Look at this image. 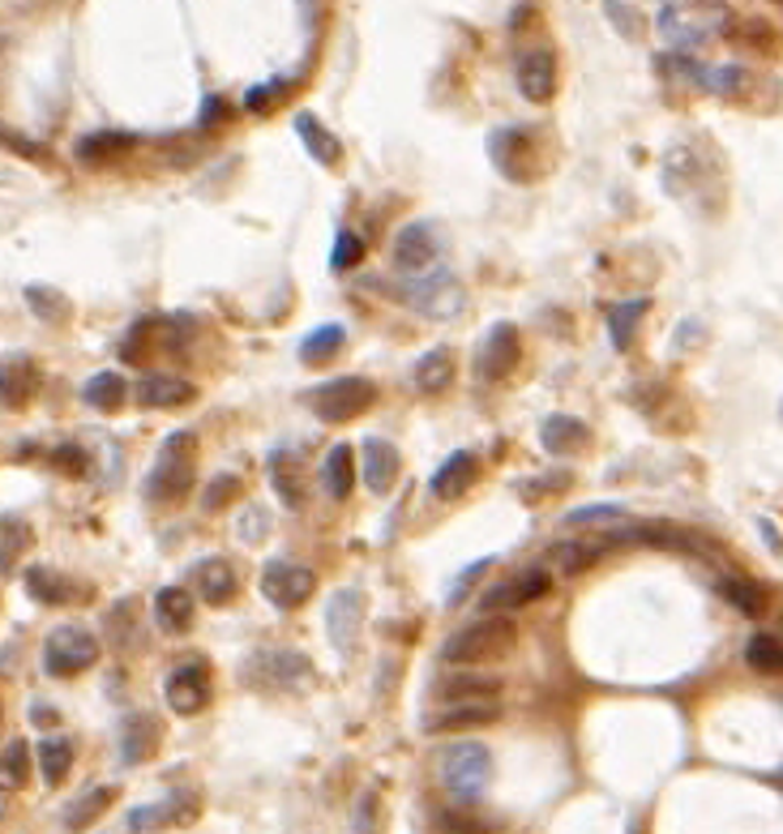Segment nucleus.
I'll use <instances>...</instances> for the list:
<instances>
[{
	"label": "nucleus",
	"instance_id": "nucleus-1",
	"mask_svg": "<svg viewBox=\"0 0 783 834\" xmlns=\"http://www.w3.org/2000/svg\"><path fill=\"white\" fill-rule=\"evenodd\" d=\"M514 650H519V625L510 616H484L455 629L441 646V659L455 668H476V664H501Z\"/></svg>",
	"mask_w": 783,
	"mask_h": 834
},
{
	"label": "nucleus",
	"instance_id": "nucleus-2",
	"mask_svg": "<svg viewBox=\"0 0 783 834\" xmlns=\"http://www.w3.org/2000/svg\"><path fill=\"white\" fill-rule=\"evenodd\" d=\"M194 449L197 437L194 432H171L164 446H159V458L146 476V497L159 501V505H176L189 497L194 488Z\"/></svg>",
	"mask_w": 783,
	"mask_h": 834
},
{
	"label": "nucleus",
	"instance_id": "nucleus-3",
	"mask_svg": "<svg viewBox=\"0 0 783 834\" xmlns=\"http://www.w3.org/2000/svg\"><path fill=\"white\" fill-rule=\"evenodd\" d=\"M492 779V753L480 740H458L441 753V788L458 804H476Z\"/></svg>",
	"mask_w": 783,
	"mask_h": 834
},
{
	"label": "nucleus",
	"instance_id": "nucleus-4",
	"mask_svg": "<svg viewBox=\"0 0 783 834\" xmlns=\"http://www.w3.org/2000/svg\"><path fill=\"white\" fill-rule=\"evenodd\" d=\"M535 142H540V133H531V128H501V133H492L489 155L497 163V171L505 180H514V185H531L535 176H544L553 159H540Z\"/></svg>",
	"mask_w": 783,
	"mask_h": 834
},
{
	"label": "nucleus",
	"instance_id": "nucleus-5",
	"mask_svg": "<svg viewBox=\"0 0 783 834\" xmlns=\"http://www.w3.org/2000/svg\"><path fill=\"white\" fill-rule=\"evenodd\" d=\"M98 664V638L82 625H61L52 629L43 642V673L69 680V676H82L86 668Z\"/></svg>",
	"mask_w": 783,
	"mask_h": 834
},
{
	"label": "nucleus",
	"instance_id": "nucleus-6",
	"mask_svg": "<svg viewBox=\"0 0 783 834\" xmlns=\"http://www.w3.org/2000/svg\"><path fill=\"white\" fill-rule=\"evenodd\" d=\"M373 403H377V385L364 382V377H338V382L317 385L309 394V407L326 424H347V419L364 416Z\"/></svg>",
	"mask_w": 783,
	"mask_h": 834
},
{
	"label": "nucleus",
	"instance_id": "nucleus-7",
	"mask_svg": "<svg viewBox=\"0 0 783 834\" xmlns=\"http://www.w3.org/2000/svg\"><path fill=\"white\" fill-rule=\"evenodd\" d=\"M522 364V334L514 321H497L480 347V359H476V373L484 385H497L505 377H514V368Z\"/></svg>",
	"mask_w": 783,
	"mask_h": 834
},
{
	"label": "nucleus",
	"instance_id": "nucleus-8",
	"mask_svg": "<svg viewBox=\"0 0 783 834\" xmlns=\"http://www.w3.org/2000/svg\"><path fill=\"white\" fill-rule=\"evenodd\" d=\"M309 676H313L309 659L295 650H261L244 668V680H253L258 689H274V694H288L295 685H304Z\"/></svg>",
	"mask_w": 783,
	"mask_h": 834
},
{
	"label": "nucleus",
	"instance_id": "nucleus-9",
	"mask_svg": "<svg viewBox=\"0 0 783 834\" xmlns=\"http://www.w3.org/2000/svg\"><path fill=\"white\" fill-rule=\"evenodd\" d=\"M317 591V574L292 565V561H270L261 570V595L274 604V608H300L309 595Z\"/></svg>",
	"mask_w": 783,
	"mask_h": 834
},
{
	"label": "nucleus",
	"instance_id": "nucleus-10",
	"mask_svg": "<svg viewBox=\"0 0 783 834\" xmlns=\"http://www.w3.org/2000/svg\"><path fill=\"white\" fill-rule=\"evenodd\" d=\"M164 698L176 715H201L210 706V668L201 659H189L180 668H171L164 680Z\"/></svg>",
	"mask_w": 783,
	"mask_h": 834
},
{
	"label": "nucleus",
	"instance_id": "nucleus-11",
	"mask_svg": "<svg viewBox=\"0 0 783 834\" xmlns=\"http://www.w3.org/2000/svg\"><path fill=\"white\" fill-rule=\"evenodd\" d=\"M390 261H394V270H403V274H425V270H432V265L441 261V236H437V227L407 223L394 236Z\"/></svg>",
	"mask_w": 783,
	"mask_h": 834
},
{
	"label": "nucleus",
	"instance_id": "nucleus-12",
	"mask_svg": "<svg viewBox=\"0 0 783 834\" xmlns=\"http://www.w3.org/2000/svg\"><path fill=\"white\" fill-rule=\"evenodd\" d=\"M180 343H185V321L180 317H142L129 334H125L121 355H125L129 364H142L150 352H176Z\"/></svg>",
	"mask_w": 783,
	"mask_h": 834
},
{
	"label": "nucleus",
	"instance_id": "nucleus-13",
	"mask_svg": "<svg viewBox=\"0 0 783 834\" xmlns=\"http://www.w3.org/2000/svg\"><path fill=\"white\" fill-rule=\"evenodd\" d=\"M403 300H407L416 313H425V317L446 321L458 304H462V291H458V283H455V274H450V270H437L432 279H416L411 288L403 291Z\"/></svg>",
	"mask_w": 783,
	"mask_h": 834
},
{
	"label": "nucleus",
	"instance_id": "nucleus-14",
	"mask_svg": "<svg viewBox=\"0 0 783 834\" xmlns=\"http://www.w3.org/2000/svg\"><path fill=\"white\" fill-rule=\"evenodd\" d=\"M359 621H364V595H359L356 586L334 591V595H330V604H326V634H330V642L343 650V655H352V650H356Z\"/></svg>",
	"mask_w": 783,
	"mask_h": 834
},
{
	"label": "nucleus",
	"instance_id": "nucleus-15",
	"mask_svg": "<svg viewBox=\"0 0 783 834\" xmlns=\"http://www.w3.org/2000/svg\"><path fill=\"white\" fill-rule=\"evenodd\" d=\"M549 591H553V574H549V570H522L519 577H510V582L492 586L489 595H484V608H489V612L526 608V604L544 600Z\"/></svg>",
	"mask_w": 783,
	"mask_h": 834
},
{
	"label": "nucleus",
	"instance_id": "nucleus-16",
	"mask_svg": "<svg viewBox=\"0 0 783 834\" xmlns=\"http://www.w3.org/2000/svg\"><path fill=\"white\" fill-rule=\"evenodd\" d=\"M194 813H197L194 796H189V792H176V796H167V801H159V804H142V809H133L129 831L133 834H155V831H167V826H185V822H194Z\"/></svg>",
	"mask_w": 783,
	"mask_h": 834
},
{
	"label": "nucleus",
	"instance_id": "nucleus-17",
	"mask_svg": "<svg viewBox=\"0 0 783 834\" xmlns=\"http://www.w3.org/2000/svg\"><path fill=\"white\" fill-rule=\"evenodd\" d=\"M501 719V706L492 698H476V702H450L441 706L437 715L425 719V732H467V728H484Z\"/></svg>",
	"mask_w": 783,
	"mask_h": 834
},
{
	"label": "nucleus",
	"instance_id": "nucleus-18",
	"mask_svg": "<svg viewBox=\"0 0 783 834\" xmlns=\"http://www.w3.org/2000/svg\"><path fill=\"white\" fill-rule=\"evenodd\" d=\"M34 394H39V368L27 355H4L0 359V407L22 411Z\"/></svg>",
	"mask_w": 783,
	"mask_h": 834
},
{
	"label": "nucleus",
	"instance_id": "nucleus-19",
	"mask_svg": "<svg viewBox=\"0 0 783 834\" xmlns=\"http://www.w3.org/2000/svg\"><path fill=\"white\" fill-rule=\"evenodd\" d=\"M519 91L531 103H553L556 95V56L549 48H535L519 61Z\"/></svg>",
	"mask_w": 783,
	"mask_h": 834
},
{
	"label": "nucleus",
	"instance_id": "nucleus-20",
	"mask_svg": "<svg viewBox=\"0 0 783 834\" xmlns=\"http://www.w3.org/2000/svg\"><path fill=\"white\" fill-rule=\"evenodd\" d=\"M625 540L659 548V552H689V556H702V552H707V540H702V535H693L686 527H672V522H643V527L629 531Z\"/></svg>",
	"mask_w": 783,
	"mask_h": 834
},
{
	"label": "nucleus",
	"instance_id": "nucleus-21",
	"mask_svg": "<svg viewBox=\"0 0 783 834\" xmlns=\"http://www.w3.org/2000/svg\"><path fill=\"white\" fill-rule=\"evenodd\" d=\"M625 544V535H604V540H565V544H553L549 548V556H553V565L561 570L565 577L583 574V570H591L608 548Z\"/></svg>",
	"mask_w": 783,
	"mask_h": 834
},
{
	"label": "nucleus",
	"instance_id": "nucleus-22",
	"mask_svg": "<svg viewBox=\"0 0 783 834\" xmlns=\"http://www.w3.org/2000/svg\"><path fill=\"white\" fill-rule=\"evenodd\" d=\"M359 467H364V483H368L373 492H390L403 462H398V449H394L390 441L368 437V441L359 446Z\"/></svg>",
	"mask_w": 783,
	"mask_h": 834
},
{
	"label": "nucleus",
	"instance_id": "nucleus-23",
	"mask_svg": "<svg viewBox=\"0 0 783 834\" xmlns=\"http://www.w3.org/2000/svg\"><path fill=\"white\" fill-rule=\"evenodd\" d=\"M476 476H480L476 454L458 449V454H450V458L437 467V476L428 480V488H432V497H437V501H455V497H462V492L476 483Z\"/></svg>",
	"mask_w": 783,
	"mask_h": 834
},
{
	"label": "nucleus",
	"instance_id": "nucleus-24",
	"mask_svg": "<svg viewBox=\"0 0 783 834\" xmlns=\"http://www.w3.org/2000/svg\"><path fill=\"white\" fill-rule=\"evenodd\" d=\"M540 446L556 454V458H570V454H583L591 446V428L578 416H553L544 419L540 428Z\"/></svg>",
	"mask_w": 783,
	"mask_h": 834
},
{
	"label": "nucleus",
	"instance_id": "nucleus-25",
	"mask_svg": "<svg viewBox=\"0 0 783 834\" xmlns=\"http://www.w3.org/2000/svg\"><path fill=\"white\" fill-rule=\"evenodd\" d=\"M194 394L197 389L185 377H164V373H155L137 385V403L150 407V411H176V407L194 403Z\"/></svg>",
	"mask_w": 783,
	"mask_h": 834
},
{
	"label": "nucleus",
	"instance_id": "nucleus-26",
	"mask_svg": "<svg viewBox=\"0 0 783 834\" xmlns=\"http://www.w3.org/2000/svg\"><path fill=\"white\" fill-rule=\"evenodd\" d=\"M270 480H274V492L288 510H304L309 501V480H304V462L295 454H274L270 458Z\"/></svg>",
	"mask_w": 783,
	"mask_h": 834
},
{
	"label": "nucleus",
	"instance_id": "nucleus-27",
	"mask_svg": "<svg viewBox=\"0 0 783 834\" xmlns=\"http://www.w3.org/2000/svg\"><path fill=\"white\" fill-rule=\"evenodd\" d=\"M236 591H240V582H236V570H231L228 561L210 556V561H201V565H197V595H201L210 608H223V604H231V600H236Z\"/></svg>",
	"mask_w": 783,
	"mask_h": 834
},
{
	"label": "nucleus",
	"instance_id": "nucleus-28",
	"mask_svg": "<svg viewBox=\"0 0 783 834\" xmlns=\"http://www.w3.org/2000/svg\"><path fill=\"white\" fill-rule=\"evenodd\" d=\"M133 146H137V137L133 133H121V128H103V133H86L82 142H77V163H86V167H98V163H112L121 159V155H129Z\"/></svg>",
	"mask_w": 783,
	"mask_h": 834
},
{
	"label": "nucleus",
	"instance_id": "nucleus-29",
	"mask_svg": "<svg viewBox=\"0 0 783 834\" xmlns=\"http://www.w3.org/2000/svg\"><path fill=\"white\" fill-rule=\"evenodd\" d=\"M455 373H458L455 352H450V347H432V352L420 355V364H416L411 382H416L420 394H446V389L455 385Z\"/></svg>",
	"mask_w": 783,
	"mask_h": 834
},
{
	"label": "nucleus",
	"instance_id": "nucleus-30",
	"mask_svg": "<svg viewBox=\"0 0 783 834\" xmlns=\"http://www.w3.org/2000/svg\"><path fill=\"white\" fill-rule=\"evenodd\" d=\"M155 744H159V723H155V715H129L125 719V728H121V758L129 762V767H142L150 753H155Z\"/></svg>",
	"mask_w": 783,
	"mask_h": 834
},
{
	"label": "nucleus",
	"instance_id": "nucleus-31",
	"mask_svg": "<svg viewBox=\"0 0 783 834\" xmlns=\"http://www.w3.org/2000/svg\"><path fill=\"white\" fill-rule=\"evenodd\" d=\"M155 621L164 634H189L194 629V595L185 586H164L155 595Z\"/></svg>",
	"mask_w": 783,
	"mask_h": 834
},
{
	"label": "nucleus",
	"instance_id": "nucleus-32",
	"mask_svg": "<svg viewBox=\"0 0 783 834\" xmlns=\"http://www.w3.org/2000/svg\"><path fill=\"white\" fill-rule=\"evenodd\" d=\"M295 133H300V142L309 146V155L317 163H326V167H334V163L343 159V146H338V137L330 133L313 112H295Z\"/></svg>",
	"mask_w": 783,
	"mask_h": 834
},
{
	"label": "nucleus",
	"instance_id": "nucleus-33",
	"mask_svg": "<svg viewBox=\"0 0 783 834\" xmlns=\"http://www.w3.org/2000/svg\"><path fill=\"white\" fill-rule=\"evenodd\" d=\"M112 801H116V788H91V792H82L77 801H69L65 831H73V834L91 831L98 817L112 809Z\"/></svg>",
	"mask_w": 783,
	"mask_h": 834
},
{
	"label": "nucleus",
	"instance_id": "nucleus-34",
	"mask_svg": "<svg viewBox=\"0 0 783 834\" xmlns=\"http://www.w3.org/2000/svg\"><path fill=\"white\" fill-rule=\"evenodd\" d=\"M27 591H31L39 604H52V608L77 600L73 582H69L65 574H56V570H48V565H31V570H27Z\"/></svg>",
	"mask_w": 783,
	"mask_h": 834
},
{
	"label": "nucleus",
	"instance_id": "nucleus-35",
	"mask_svg": "<svg viewBox=\"0 0 783 834\" xmlns=\"http://www.w3.org/2000/svg\"><path fill=\"white\" fill-rule=\"evenodd\" d=\"M322 483L334 501H347L352 488H356V458H352V446H334L326 454V467H322Z\"/></svg>",
	"mask_w": 783,
	"mask_h": 834
},
{
	"label": "nucleus",
	"instance_id": "nucleus-36",
	"mask_svg": "<svg viewBox=\"0 0 783 834\" xmlns=\"http://www.w3.org/2000/svg\"><path fill=\"white\" fill-rule=\"evenodd\" d=\"M34 758H39L43 783H48V788H61L69 779V770H73V744H69L65 737H48V740H39Z\"/></svg>",
	"mask_w": 783,
	"mask_h": 834
},
{
	"label": "nucleus",
	"instance_id": "nucleus-37",
	"mask_svg": "<svg viewBox=\"0 0 783 834\" xmlns=\"http://www.w3.org/2000/svg\"><path fill=\"white\" fill-rule=\"evenodd\" d=\"M82 398H86V407H95V411H121L125 398H129V385H125L121 373H95L91 382L82 385Z\"/></svg>",
	"mask_w": 783,
	"mask_h": 834
},
{
	"label": "nucleus",
	"instance_id": "nucleus-38",
	"mask_svg": "<svg viewBox=\"0 0 783 834\" xmlns=\"http://www.w3.org/2000/svg\"><path fill=\"white\" fill-rule=\"evenodd\" d=\"M719 595L741 612V616H750V621L766 616V591H762L753 577H723V582H719Z\"/></svg>",
	"mask_w": 783,
	"mask_h": 834
},
{
	"label": "nucleus",
	"instance_id": "nucleus-39",
	"mask_svg": "<svg viewBox=\"0 0 783 834\" xmlns=\"http://www.w3.org/2000/svg\"><path fill=\"white\" fill-rule=\"evenodd\" d=\"M343 343H347V330L343 325H317L304 343H300V359L309 364V368H317V364H326V359H334V355L343 352Z\"/></svg>",
	"mask_w": 783,
	"mask_h": 834
},
{
	"label": "nucleus",
	"instance_id": "nucleus-40",
	"mask_svg": "<svg viewBox=\"0 0 783 834\" xmlns=\"http://www.w3.org/2000/svg\"><path fill=\"white\" fill-rule=\"evenodd\" d=\"M31 779V744L27 740H9L0 753V792H22Z\"/></svg>",
	"mask_w": 783,
	"mask_h": 834
},
{
	"label": "nucleus",
	"instance_id": "nucleus-41",
	"mask_svg": "<svg viewBox=\"0 0 783 834\" xmlns=\"http://www.w3.org/2000/svg\"><path fill=\"white\" fill-rule=\"evenodd\" d=\"M437 694L446 698V702H476V698H492V694H501V680H492V676H446L441 685H437Z\"/></svg>",
	"mask_w": 783,
	"mask_h": 834
},
{
	"label": "nucleus",
	"instance_id": "nucleus-42",
	"mask_svg": "<svg viewBox=\"0 0 783 834\" xmlns=\"http://www.w3.org/2000/svg\"><path fill=\"white\" fill-rule=\"evenodd\" d=\"M27 304H31V313L39 321H48V325H61V321L73 317V304H69L65 291L48 288V283H31L27 288Z\"/></svg>",
	"mask_w": 783,
	"mask_h": 834
},
{
	"label": "nucleus",
	"instance_id": "nucleus-43",
	"mask_svg": "<svg viewBox=\"0 0 783 834\" xmlns=\"http://www.w3.org/2000/svg\"><path fill=\"white\" fill-rule=\"evenodd\" d=\"M31 527L22 518H0V574H13L18 570V556L31 548Z\"/></svg>",
	"mask_w": 783,
	"mask_h": 834
},
{
	"label": "nucleus",
	"instance_id": "nucleus-44",
	"mask_svg": "<svg viewBox=\"0 0 783 834\" xmlns=\"http://www.w3.org/2000/svg\"><path fill=\"white\" fill-rule=\"evenodd\" d=\"M745 664L762 676H783V638L775 634H753L745 642Z\"/></svg>",
	"mask_w": 783,
	"mask_h": 834
},
{
	"label": "nucleus",
	"instance_id": "nucleus-45",
	"mask_svg": "<svg viewBox=\"0 0 783 834\" xmlns=\"http://www.w3.org/2000/svg\"><path fill=\"white\" fill-rule=\"evenodd\" d=\"M647 309H651V300H625V304L613 309V317H608V334H613V347H617V352H625V347L634 343V330H638V321H643Z\"/></svg>",
	"mask_w": 783,
	"mask_h": 834
},
{
	"label": "nucleus",
	"instance_id": "nucleus-46",
	"mask_svg": "<svg viewBox=\"0 0 783 834\" xmlns=\"http://www.w3.org/2000/svg\"><path fill=\"white\" fill-rule=\"evenodd\" d=\"M659 31H664V39H668L672 48H698V43H702V31L686 27V22H681V13H677L672 4H664V9H659Z\"/></svg>",
	"mask_w": 783,
	"mask_h": 834
},
{
	"label": "nucleus",
	"instance_id": "nucleus-47",
	"mask_svg": "<svg viewBox=\"0 0 783 834\" xmlns=\"http://www.w3.org/2000/svg\"><path fill=\"white\" fill-rule=\"evenodd\" d=\"M625 518V505H583V510L565 513V527H608V522H620Z\"/></svg>",
	"mask_w": 783,
	"mask_h": 834
},
{
	"label": "nucleus",
	"instance_id": "nucleus-48",
	"mask_svg": "<svg viewBox=\"0 0 783 834\" xmlns=\"http://www.w3.org/2000/svg\"><path fill=\"white\" fill-rule=\"evenodd\" d=\"M359 257H364V240H359L356 231H338L330 265H334V270H352V265H359Z\"/></svg>",
	"mask_w": 783,
	"mask_h": 834
},
{
	"label": "nucleus",
	"instance_id": "nucleus-49",
	"mask_svg": "<svg viewBox=\"0 0 783 834\" xmlns=\"http://www.w3.org/2000/svg\"><path fill=\"white\" fill-rule=\"evenodd\" d=\"M52 467L65 471V476H73V480H82V476L91 471V458H86V449L82 446H61V449H52Z\"/></svg>",
	"mask_w": 783,
	"mask_h": 834
},
{
	"label": "nucleus",
	"instance_id": "nucleus-50",
	"mask_svg": "<svg viewBox=\"0 0 783 834\" xmlns=\"http://www.w3.org/2000/svg\"><path fill=\"white\" fill-rule=\"evenodd\" d=\"M288 95V82H270V86H253L249 95H244V107L249 112H258V116H270L274 112V103Z\"/></svg>",
	"mask_w": 783,
	"mask_h": 834
},
{
	"label": "nucleus",
	"instance_id": "nucleus-51",
	"mask_svg": "<svg viewBox=\"0 0 783 834\" xmlns=\"http://www.w3.org/2000/svg\"><path fill=\"white\" fill-rule=\"evenodd\" d=\"M236 492H240V480H236V476H219V480H210V488H206V497H201V510L215 513L219 505H228Z\"/></svg>",
	"mask_w": 783,
	"mask_h": 834
},
{
	"label": "nucleus",
	"instance_id": "nucleus-52",
	"mask_svg": "<svg viewBox=\"0 0 783 834\" xmlns=\"http://www.w3.org/2000/svg\"><path fill=\"white\" fill-rule=\"evenodd\" d=\"M0 142L13 150V155H22V159H31V163H48V150L39 146V142H31V137H22V133H13V128H4L0 125Z\"/></svg>",
	"mask_w": 783,
	"mask_h": 834
},
{
	"label": "nucleus",
	"instance_id": "nucleus-53",
	"mask_svg": "<svg viewBox=\"0 0 783 834\" xmlns=\"http://www.w3.org/2000/svg\"><path fill=\"white\" fill-rule=\"evenodd\" d=\"M604 13L613 18V27H617L625 39H638V34H643V22H638L634 13H625V4H620V0H604Z\"/></svg>",
	"mask_w": 783,
	"mask_h": 834
},
{
	"label": "nucleus",
	"instance_id": "nucleus-54",
	"mask_svg": "<svg viewBox=\"0 0 783 834\" xmlns=\"http://www.w3.org/2000/svg\"><path fill=\"white\" fill-rule=\"evenodd\" d=\"M356 834H377V792H368V796L359 801V813H356Z\"/></svg>",
	"mask_w": 783,
	"mask_h": 834
},
{
	"label": "nucleus",
	"instance_id": "nucleus-55",
	"mask_svg": "<svg viewBox=\"0 0 783 834\" xmlns=\"http://www.w3.org/2000/svg\"><path fill=\"white\" fill-rule=\"evenodd\" d=\"M228 98H219V95H210L206 103H201V128H215L219 121H228Z\"/></svg>",
	"mask_w": 783,
	"mask_h": 834
},
{
	"label": "nucleus",
	"instance_id": "nucleus-56",
	"mask_svg": "<svg viewBox=\"0 0 783 834\" xmlns=\"http://www.w3.org/2000/svg\"><path fill=\"white\" fill-rule=\"evenodd\" d=\"M489 565H492V561H489V556H484V561H476V565H471V570H467V574L458 577V582H455V595H450V608H455V604H458V595H462V586H471V582H476V577L484 574V570H489Z\"/></svg>",
	"mask_w": 783,
	"mask_h": 834
},
{
	"label": "nucleus",
	"instance_id": "nucleus-57",
	"mask_svg": "<svg viewBox=\"0 0 783 834\" xmlns=\"http://www.w3.org/2000/svg\"><path fill=\"white\" fill-rule=\"evenodd\" d=\"M441 826L450 834H480V826L471 817H455V813H441Z\"/></svg>",
	"mask_w": 783,
	"mask_h": 834
},
{
	"label": "nucleus",
	"instance_id": "nucleus-58",
	"mask_svg": "<svg viewBox=\"0 0 783 834\" xmlns=\"http://www.w3.org/2000/svg\"><path fill=\"white\" fill-rule=\"evenodd\" d=\"M758 527H762V535H766V544H771V548H780V552H783V540H780V535H775V527H771L766 518H762Z\"/></svg>",
	"mask_w": 783,
	"mask_h": 834
},
{
	"label": "nucleus",
	"instance_id": "nucleus-59",
	"mask_svg": "<svg viewBox=\"0 0 783 834\" xmlns=\"http://www.w3.org/2000/svg\"><path fill=\"white\" fill-rule=\"evenodd\" d=\"M780 4H783V0H780Z\"/></svg>",
	"mask_w": 783,
	"mask_h": 834
}]
</instances>
